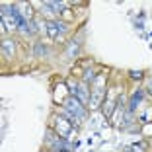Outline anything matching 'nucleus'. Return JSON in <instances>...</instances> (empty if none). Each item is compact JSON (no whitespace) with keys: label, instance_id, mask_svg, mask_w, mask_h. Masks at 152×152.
Segmentation results:
<instances>
[{"label":"nucleus","instance_id":"obj_1","mask_svg":"<svg viewBox=\"0 0 152 152\" xmlns=\"http://www.w3.org/2000/svg\"><path fill=\"white\" fill-rule=\"evenodd\" d=\"M64 109L74 117V121H80L82 117H84V107H82L80 99L76 98V96H70V98L64 102Z\"/></svg>","mask_w":152,"mask_h":152},{"label":"nucleus","instance_id":"obj_2","mask_svg":"<svg viewBox=\"0 0 152 152\" xmlns=\"http://www.w3.org/2000/svg\"><path fill=\"white\" fill-rule=\"evenodd\" d=\"M57 131H58V134H61V137L70 139V137H68V134H70V131H72L70 121H66L64 117H58V119H57Z\"/></svg>","mask_w":152,"mask_h":152},{"label":"nucleus","instance_id":"obj_3","mask_svg":"<svg viewBox=\"0 0 152 152\" xmlns=\"http://www.w3.org/2000/svg\"><path fill=\"white\" fill-rule=\"evenodd\" d=\"M66 27H64V23H58V22H47V33H49V37H58V33H63Z\"/></svg>","mask_w":152,"mask_h":152},{"label":"nucleus","instance_id":"obj_4","mask_svg":"<svg viewBox=\"0 0 152 152\" xmlns=\"http://www.w3.org/2000/svg\"><path fill=\"white\" fill-rule=\"evenodd\" d=\"M2 51H4L6 57H12V55H14V43L8 41V39H4V41H2Z\"/></svg>","mask_w":152,"mask_h":152},{"label":"nucleus","instance_id":"obj_5","mask_svg":"<svg viewBox=\"0 0 152 152\" xmlns=\"http://www.w3.org/2000/svg\"><path fill=\"white\" fill-rule=\"evenodd\" d=\"M140 99H142V92H137V94H134L133 98H131V103H129V109H131V111H133V109L137 107V105H139Z\"/></svg>","mask_w":152,"mask_h":152},{"label":"nucleus","instance_id":"obj_6","mask_svg":"<svg viewBox=\"0 0 152 152\" xmlns=\"http://www.w3.org/2000/svg\"><path fill=\"white\" fill-rule=\"evenodd\" d=\"M102 105H103V115H105V117H109V115L113 113V109H115V105H113V102H103Z\"/></svg>","mask_w":152,"mask_h":152},{"label":"nucleus","instance_id":"obj_7","mask_svg":"<svg viewBox=\"0 0 152 152\" xmlns=\"http://www.w3.org/2000/svg\"><path fill=\"white\" fill-rule=\"evenodd\" d=\"M131 78H134V80H140V78H142V70H131Z\"/></svg>","mask_w":152,"mask_h":152},{"label":"nucleus","instance_id":"obj_8","mask_svg":"<svg viewBox=\"0 0 152 152\" xmlns=\"http://www.w3.org/2000/svg\"><path fill=\"white\" fill-rule=\"evenodd\" d=\"M35 53H37V55H45V47H41V45H37Z\"/></svg>","mask_w":152,"mask_h":152},{"label":"nucleus","instance_id":"obj_9","mask_svg":"<svg viewBox=\"0 0 152 152\" xmlns=\"http://www.w3.org/2000/svg\"><path fill=\"white\" fill-rule=\"evenodd\" d=\"M84 78H86V80H92V78H94V72H92V70H88V72H86V76H84Z\"/></svg>","mask_w":152,"mask_h":152},{"label":"nucleus","instance_id":"obj_10","mask_svg":"<svg viewBox=\"0 0 152 152\" xmlns=\"http://www.w3.org/2000/svg\"><path fill=\"white\" fill-rule=\"evenodd\" d=\"M76 51H78V45H70V49H68V53H76Z\"/></svg>","mask_w":152,"mask_h":152},{"label":"nucleus","instance_id":"obj_11","mask_svg":"<svg viewBox=\"0 0 152 152\" xmlns=\"http://www.w3.org/2000/svg\"><path fill=\"white\" fill-rule=\"evenodd\" d=\"M57 152H70V150H57Z\"/></svg>","mask_w":152,"mask_h":152},{"label":"nucleus","instance_id":"obj_12","mask_svg":"<svg viewBox=\"0 0 152 152\" xmlns=\"http://www.w3.org/2000/svg\"><path fill=\"white\" fill-rule=\"evenodd\" d=\"M150 94H152V82H150Z\"/></svg>","mask_w":152,"mask_h":152}]
</instances>
